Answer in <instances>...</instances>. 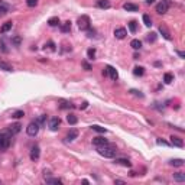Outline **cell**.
<instances>
[{
  "label": "cell",
  "mask_w": 185,
  "mask_h": 185,
  "mask_svg": "<svg viewBox=\"0 0 185 185\" xmlns=\"http://www.w3.org/2000/svg\"><path fill=\"white\" fill-rule=\"evenodd\" d=\"M174 181H177V182H185V174H182V172L174 174Z\"/></svg>",
  "instance_id": "cell-22"
},
{
  "label": "cell",
  "mask_w": 185,
  "mask_h": 185,
  "mask_svg": "<svg viewBox=\"0 0 185 185\" xmlns=\"http://www.w3.org/2000/svg\"><path fill=\"white\" fill-rule=\"evenodd\" d=\"M93 130H96V132H98V133H106L107 130L104 129V127H101V126H97V124H94L93 127H91Z\"/></svg>",
  "instance_id": "cell-38"
},
{
  "label": "cell",
  "mask_w": 185,
  "mask_h": 185,
  "mask_svg": "<svg viewBox=\"0 0 185 185\" xmlns=\"http://www.w3.org/2000/svg\"><path fill=\"white\" fill-rule=\"evenodd\" d=\"M0 48H1V51L3 52H7L9 49L6 48V42H4V39H1V42H0Z\"/></svg>",
  "instance_id": "cell-42"
},
{
  "label": "cell",
  "mask_w": 185,
  "mask_h": 185,
  "mask_svg": "<svg viewBox=\"0 0 185 185\" xmlns=\"http://www.w3.org/2000/svg\"><path fill=\"white\" fill-rule=\"evenodd\" d=\"M45 181H46V184H62V181H61V179H58V178H51L48 175V177H46V175H45Z\"/></svg>",
  "instance_id": "cell-21"
},
{
  "label": "cell",
  "mask_w": 185,
  "mask_h": 185,
  "mask_svg": "<svg viewBox=\"0 0 185 185\" xmlns=\"http://www.w3.org/2000/svg\"><path fill=\"white\" fill-rule=\"evenodd\" d=\"M12 28H13V22H10V20H9V22H6V23H4L3 26H1V28H0V32H1V33H6V32H9Z\"/></svg>",
  "instance_id": "cell-18"
},
{
  "label": "cell",
  "mask_w": 185,
  "mask_h": 185,
  "mask_svg": "<svg viewBox=\"0 0 185 185\" xmlns=\"http://www.w3.org/2000/svg\"><path fill=\"white\" fill-rule=\"evenodd\" d=\"M71 31V22L70 20H67V22H64V23L61 25V32L62 33H68Z\"/></svg>",
  "instance_id": "cell-19"
},
{
  "label": "cell",
  "mask_w": 185,
  "mask_h": 185,
  "mask_svg": "<svg viewBox=\"0 0 185 185\" xmlns=\"http://www.w3.org/2000/svg\"><path fill=\"white\" fill-rule=\"evenodd\" d=\"M59 103V109H62V110H68V109H73L74 106L70 103V101H67V100H59L58 101Z\"/></svg>",
  "instance_id": "cell-16"
},
{
  "label": "cell",
  "mask_w": 185,
  "mask_h": 185,
  "mask_svg": "<svg viewBox=\"0 0 185 185\" xmlns=\"http://www.w3.org/2000/svg\"><path fill=\"white\" fill-rule=\"evenodd\" d=\"M130 46L135 49V51H139V49L142 48V42H140L139 39H133L132 42H130Z\"/></svg>",
  "instance_id": "cell-23"
},
{
  "label": "cell",
  "mask_w": 185,
  "mask_h": 185,
  "mask_svg": "<svg viewBox=\"0 0 185 185\" xmlns=\"http://www.w3.org/2000/svg\"><path fill=\"white\" fill-rule=\"evenodd\" d=\"M171 145L177 146V148H182V146H184V142H182V139H181V137L171 136Z\"/></svg>",
  "instance_id": "cell-13"
},
{
  "label": "cell",
  "mask_w": 185,
  "mask_h": 185,
  "mask_svg": "<svg viewBox=\"0 0 185 185\" xmlns=\"http://www.w3.org/2000/svg\"><path fill=\"white\" fill-rule=\"evenodd\" d=\"M156 143H158V145H163V146H169L168 142H165V140H161V139H158V140H156Z\"/></svg>",
  "instance_id": "cell-45"
},
{
  "label": "cell",
  "mask_w": 185,
  "mask_h": 185,
  "mask_svg": "<svg viewBox=\"0 0 185 185\" xmlns=\"http://www.w3.org/2000/svg\"><path fill=\"white\" fill-rule=\"evenodd\" d=\"M45 51H46V49H48V51H51V52H54V51H56V46H55V43H54V42H52V40H49L48 43H45Z\"/></svg>",
  "instance_id": "cell-28"
},
{
  "label": "cell",
  "mask_w": 185,
  "mask_h": 185,
  "mask_svg": "<svg viewBox=\"0 0 185 185\" xmlns=\"http://www.w3.org/2000/svg\"><path fill=\"white\" fill-rule=\"evenodd\" d=\"M20 130H22V124H20V123H15V124L9 126V133H10L12 136H13V135H17Z\"/></svg>",
  "instance_id": "cell-11"
},
{
  "label": "cell",
  "mask_w": 185,
  "mask_h": 185,
  "mask_svg": "<svg viewBox=\"0 0 185 185\" xmlns=\"http://www.w3.org/2000/svg\"><path fill=\"white\" fill-rule=\"evenodd\" d=\"M87 36H88V38H96V31H94V29H87Z\"/></svg>",
  "instance_id": "cell-40"
},
{
  "label": "cell",
  "mask_w": 185,
  "mask_h": 185,
  "mask_svg": "<svg viewBox=\"0 0 185 185\" xmlns=\"http://www.w3.org/2000/svg\"><path fill=\"white\" fill-rule=\"evenodd\" d=\"M12 43H13L15 46H19V45H20V36H15V38L12 39Z\"/></svg>",
  "instance_id": "cell-41"
},
{
  "label": "cell",
  "mask_w": 185,
  "mask_h": 185,
  "mask_svg": "<svg viewBox=\"0 0 185 185\" xmlns=\"http://www.w3.org/2000/svg\"><path fill=\"white\" fill-rule=\"evenodd\" d=\"M169 165L175 166V168H181V166H184V159H171Z\"/></svg>",
  "instance_id": "cell-17"
},
{
  "label": "cell",
  "mask_w": 185,
  "mask_h": 185,
  "mask_svg": "<svg viewBox=\"0 0 185 185\" xmlns=\"http://www.w3.org/2000/svg\"><path fill=\"white\" fill-rule=\"evenodd\" d=\"M0 184H1V181H0Z\"/></svg>",
  "instance_id": "cell-50"
},
{
  "label": "cell",
  "mask_w": 185,
  "mask_h": 185,
  "mask_svg": "<svg viewBox=\"0 0 185 185\" xmlns=\"http://www.w3.org/2000/svg\"><path fill=\"white\" fill-rule=\"evenodd\" d=\"M114 184H124V181H123V179H116Z\"/></svg>",
  "instance_id": "cell-46"
},
{
  "label": "cell",
  "mask_w": 185,
  "mask_h": 185,
  "mask_svg": "<svg viewBox=\"0 0 185 185\" xmlns=\"http://www.w3.org/2000/svg\"><path fill=\"white\" fill-rule=\"evenodd\" d=\"M39 155H40V149L38 145L32 146V149H31V159L32 161H38L39 159Z\"/></svg>",
  "instance_id": "cell-9"
},
{
  "label": "cell",
  "mask_w": 185,
  "mask_h": 185,
  "mask_svg": "<svg viewBox=\"0 0 185 185\" xmlns=\"http://www.w3.org/2000/svg\"><path fill=\"white\" fill-rule=\"evenodd\" d=\"M114 163H119V165H123V166H126V168H130L132 166V162L129 161V159H116L114 161Z\"/></svg>",
  "instance_id": "cell-20"
},
{
  "label": "cell",
  "mask_w": 185,
  "mask_h": 185,
  "mask_svg": "<svg viewBox=\"0 0 185 185\" xmlns=\"http://www.w3.org/2000/svg\"><path fill=\"white\" fill-rule=\"evenodd\" d=\"M87 56H88V59H94V58H96V49L90 48L88 51H87Z\"/></svg>",
  "instance_id": "cell-35"
},
{
  "label": "cell",
  "mask_w": 185,
  "mask_h": 185,
  "mask_svg": "<svg viewBox=\"0 0 185 185\" xmlns=\"http://www.w3.org/2000/svg\"><path fill=\"white\" fill-rule=\"evenodd\" d=\"M48 25L49 26H52V28H55V26L59 25V19H58V17H51V19L48 20Z\"/></svg>",
  "instance_id": "cell-31"
},
{
  "label": "cell",
  "mask_w": 185,
  "mask_h": 185,
  "mask_svg": "<svg viewBox=\"0 0 185 185\" xmlns=\"http://www.w3.org/2000/svg\"><path fill=\"white\" fill-rule=\"evenodd\" d=\"M143 23L149 28V26H152V19L149 17V15H143Z\"/></svg>",
  "instance_id": "cell-33"
},
{
  "label": "cell",
  "mask_w": 185,
  "mask_h": 185,
  "mask_svg": "<svg viewBox=\"0 0 185 185\" xmlns=\"http://www.w3.org/2000/svg\"><path fill=\"white\" fill-rule=\"evenodd\" d=\"M156 38H158V36H156V33L151 32L148 36H146V40H148V42H155V40H156Z\"/></svg>",
  "instance_id": "cell-36"
},
{
  "label": "cell",
  "mask_w": 185,
  "mask_h": 185,
  "mask_svg": "<svg viewBox=\"0 0 185 185\" xmlns=\"http://www.w3.org/2000/svg\"><path fill=\"white\" fill-rule=\"evenodd\" d=\"M0 70H3V71H13V67L12 65H9V64H6V62H0Z\"/></svg>",
  "instance_id": "cell-29"
},
{
  "label": "cell",
  "mask_w": 185,
  "mask_h": 185,
  "mask_svg": "<svg viewBox=\"0 0 185 185\" xmlns=\"http://www.w3.org/2000/svg\"><path fill=\"white\" fill-rule=\"evenodd\" d=\"M23 116H25V113L22 112V110H17V112H15L13 114H12L13 119H20V117H23Z\"/></svg>",
  "instance_id": "cell-37"
},
{
  "label": "cell",
  "mask_w": 185,
  "mask_h": 185,
  "mask_svg": "<svg viewBox=\"0 0 185 185\" xmlns=\"http://www.w3.org/2000/svg\"><path fill=\"white\" fill-rule=\"evenodd\" d=\"M126 35H127V31H126L124 28H116V29H114V36H116L117 39H124Z\"/></svg>",
  "instance_id": "cell-8"
},
{
  "label": "cell",
  "mask_w": 185,
  "mask_h": 185,
  "mask_svg": "<svg viewBox=\"0 0 185 185\" xmlns=\"http://www.w3.org/2000/svg\"><path fill=\"white\" fill-rule=\"evenodd\" d=\"M26 4L29 7H35V6H38V0H26Z\"/></svg>",
  "instance_id": "cell-39"
},
{
  "label": "cell",
  "mask_w": 185,
  "mask_h": 185,
  "mask_svg": "<svg viewBox=\"0 0 185 185\" xmlns=\"http://www.w3.org/2000/svg\"><path fill=\"white\" fill-rule=\"evenodd\" d=\"M159 31H161V33H162V35H163V38H165V39H171V33L168 32V29H166L165 26H162V25H161V28H159Z\"/></svg>",
  "instance_id": "cell-27"
},
{
  "label": "cell",
  "mask_w": 185,
  "mask_h": 185,
  "mask_svg": "<svg viewBox=\"0 0 185 185\" xmlns=\"http://www.w3.org/2000/svg\"><path fill=\"white\" fill-rule=\"evenodd\" d=\"M163 81H165V84H171L172 81H174V75L172 74L166 73L165 75H163Z\"/></svg>",
  "instance_id": "cell-32"
},
{
  "label": "cell",
  "mask_w": 185,
  "mask_h": 185,
  "mask_svg": "<svg viewBox=\"0 0 185 185\" xmlns=\"http://www.w3.org/2000/svg\"><path fill=\"white\" fill-rule=\"evenodd\" d=\"M77 23H78V28H80V31H87L90 28V17L87 15H82V16L78 17V20H77Z\"/></svg>",
  "instance_id": "cell-3"
},
{
  "label": "cell",
  "mask_w": 185,
  "mask_h": 185,
  "mask_svg": "<svg viewBox=\"0 0 185 185\" xmlns=\"http://www.w3.org/2000/svg\"><path fill=\"white\" fill-rule=\"evenodd\" d=\"M178 55L181 56V58H184V56H185V54H184V52H181V51H178Z\"/></svg>",
  "instance_id": "cell-47"
},
{
  "label": "cell",
  "mask_w": 185,
  "mask_h": 185,
  "mask_svg": "<svg viewBox=\"0 0 185 185\" xmlns=\"http://www.w3.org/2000/svg\"><path fill=\"white\" fill-rule=\"evenodd\" d=\"M112 6L110 0H97V7L100 9H109Z\"/></svg>",
  "instance_id": "cell-15"
},
{
  "label": "cell",
  "mask_w": 185,
  "mask_h": 185,
  "mask_svg": "<svg viewBox=\"0 0 185 185\" xmlns=\"http://www.w3.org/2000/svg\"><path fill=\"white\" fill-rule=\"evenodd\" d=\"M36 123H38L39 126H45V123H46V114H42V116H39V117L36 119Z\"/></svg>",
  "instance_id": "cell-30"
},
{
  "label": "cell",
  "mask_w": 185,
  "mask_h": 185,
  "mask_svg": "<svg viewBox=\"0 0 185 185\" xmlns=\"http://www.w3.org/2000/svg\"><path fill=\"white\" fill-rule=\"evenodd\" d=\"M109 142H107V139H104V137H101V136H97L93 139V145L96 146H103V145H107Z\"/></svg>",
  "instance_id": "cell-12"
},
{
  "label": "cell",
  "mask_w": 185,
  "mask_h": 185,
  "mask_svg": "<svg viewBox=\"0 0 185 185\" xmlns=\"http://www.w3.org/2000/svg\"><path fill=\"white\" fill-rule=\"evenodd\" d=\"M168 9H169L168 0H162V1H159V3L156 4V12H158L159 15H165V13L168 12Z\"/></svg>",
  "instance_id": "cell-5"
},
{
  "label": "cell",
  "mask_w": 185,
  "mask_h": 185,
  "mask_svg": "<svg viewBox=\"0 0 185 185\" xmlns=\"http://www.w3.org/2000/svg\"><path fill=\"white\" fill-rule=\"evenodd\" d=\"M136 29H137L136 22H135V20L129 22V31H130V32H132V33H135V32H136Z\"/></svg>",
  "instance_id": "cell-34"
},
{
  "label": "cell",
  "mask_w": 185,
  "mask_h": 185,
  "mask_svg": "<svg viewBox=\"0 0 185 185\" xmlns=\"http://www.w3.org/2000/svg\"><path fill=\"white\" fill-rule=\"evenodd\" d=\"M7 12H9V6L7 4H4L3 1H0V17L4 16Z\"/></svg>",
  "instance_id": "cell-25"
},
{
  "label": "cell",
  "mask_w": 185,
  "mask_h": 185,
  "mask_svg": "<svg viewBox=\"0 0 185 185\" xmlns=\"http://www.w3.org/2000/svg\"><path fill=\"white\" fill-rule=\"evenodd\" d=\"M82 67L85 68V71H90V70H91V65H90L88 62H85V61H82Z\"/></svg>",
  "instance_id": "cell-44"
},
{
  "label": "cell",
  "mask_w": 185,
  "mask_h": 185,
  "mask_svg": "<svg viewBox=\"0 0 185 185\" xmlns=\"http://www.w3.org/2000/svg\"><path fill=\"white\" fill-rule=\"evenodd\" d=\"M78 137V130L77 129H71L70 132H68V135L65 136V143H71V142H74L75 139Z\"/></svg>",
  "instance_id": "cell-6"
},
{
  "label": "cell",
  "mask_w": 185,
  "mask_h": 185,
  "mask_svg": "<svg viewBox=\"0 0 185 185\" xmlns=\"http://www.w3.org/2000/svg\"><path fill=\"white\" fill-rule=\"evenodd\" d=\"M87 106H88V103H87V101H85V103H82V106H81V107H82V109H85V107H87Z\"/></svg>",
  "instance_id": "cell-49"
},
{
  "label": "cell",
  "mask_w": 185,
  "mask_h": 185,
  "mask_svg": "<svg viewBox=\"0 0 185 185\" xmlns=\"http://www.w3.org/2000/svg\"><path fill=\"white\" fill-rule=\"evenodd\" d=\"M12 143V135L10 133H0V151H6Z\"/></svg>",
  "instance_id": "cell-2"
},
{
  "label": "cell",
  "mask_w": 185,
  "mask_h": 185,
  "mask_svg": "<svg viewBox=\"0 0 185 185\" xmlns=\"http://www.w3.org/2000/svg\"><path fill=\"white\" fill-rule=\"evenodd\" d=\"M59 126H61V119L59 117H52L49 120V129L52 130V132H56V130L59 129Z\"/></svg>",
  "instance_id": "cell-7"
},
{
  "label": "cell",
  "mask_w": 185,
  "mask_h": 185,
  "mask_svg": "<svg viewBox=\"0 0 185 185\" xmlns=\"http://www.w3.org/2000/svg\"><path fill=\"white\" fill-rule=\"evenodd\" d=\"M133 74H135L136 77H142V75L145 74V68H143V67H135Z\"/></svg>",
  "instance_id": "cell-26"
},
{
  "label": "cell",
  "mask_w": 185,
  "mask_h": 185,
  "mask_svg": "<svg viewBox=\"0 0 185 185\" xmlns=\"http://www.w3.org/2000/svg\"><path fill=\"white\" fill-rule=\"evenodd\" d=\"M97 152H98V155H101L104 158L112 159V158H114L117 155V149L114 146H112L110 143H107V145H103V146H97Z\"/></svg>",
  "instance_id": "cell-1"
},
{
  "label": "cell",
  "mask_w": 185,
  "mask_h": 185,
  "mask_svg": "<svg viewBox=\"0 0 185 185\" xmlns=\"http://www.w3.org/2000/svg\"><path fill=\"white\" fill-rule=\"evenodd\" d=\"M106 70H107V75H110V78H112V80L116 81L117 78H119V74H117V71L113 68L112 65H107V67H106Z\"/></svg>",
  "instance_id": "cell-10"
},
{
  "label": "cell",
  "mask_w": 185,
  "mask_h": 185,
  "mask_svg": "<svg viewBox=\"0 0 185 185\" xmlns=\"http://www.w3.org/2000/svg\"><path fill=\"white\" fill-rule=\"evenodd\" d=\"M39 124L36 123V120L35 121H31L29 124H28V127H26V133L29 135V136H36L38 135V132H39Z\"/></svg>",
  "instance_id": "cell-4"
},
{
  "label": "cell",
  "mask_w": 185,
  "mask_h": 185,
  "mask_svg": "<svg viewBox=\"0 0 185 185\" xmlns=\"http://www.w3.org/2000/svg\"><path fill=\"white\" fill-rule=\"evenodd\" d=\"M123 9L127 10V12H137V10H139V6L135 4V3H124V4H123Z\"/></svg>",
  "instance_id": "cell-14"
},
{
  "label": "cell",
  "mask_w": 185,
  "mask_h": 185,
  "mask_svg": "<svg viewBox=\"0 0 185 185\" xmlns=\"http://www.w3.org/2000/svg\"><path fill=\"white\" fill-rule=\"evenodd\" d=\"M130 93H132V94H135V96H139L140 98H143V94H142L140 91H136V90H130Z\"/></svg>",
  "instance_id": "cell-43"
},
{
  "label": "cell",
  "mask_w": 185,
  "mask_h": 185,
  "mask_svg": "<svg viewBox=\"0 0 185 185\" xmlns=\"http://www.w3.org/2000/svg\"><path fill=\"white\" fill-rule=\"evenodd\" d=\"M67 121H68V123H70V124H77V121H78V119H77V116H75V114H73V113H71V114H68V116H67Z\"/></svg>",
  "instance_id": "cell-24"
},
{
  "label": "cell",
  "mask_w": 185,
  "mask_h": 185,
  "mask_svg": "<svg viewBox=\"0 0 185 185\" xmlns=\"http://www.w3.org/2000/svg\"><path fill=\"white\" fill-rule=\"evenodd\" d=\"M146 3H148V4H153V3H155V0H146Z\"/></svg>",
  "instance_id": "cell-48"
}]
</instances>
